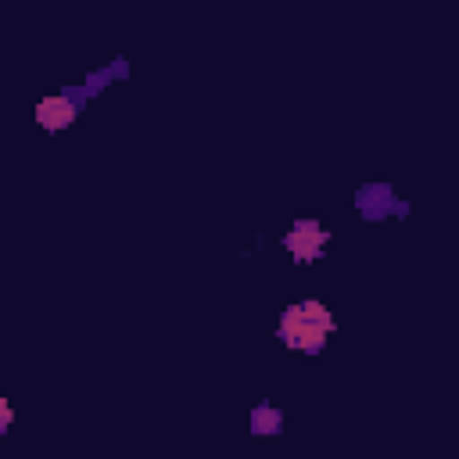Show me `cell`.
Listing matches in <instances>:
<instances>
[{
	"mask_svg": "<svg viewBox=\"0 0 459 459\" xmlns=\"http://www.w3.org/2000/svg\"><path fill=\"white\" fill-rule=\"evenodd\" d=\"M333 333V316H330V308L323 305V301H298V305H287L283 312H280V326H276V337L287 344V348H294V351H308V355H316V351H323V344H326V337Z\"/></svg>",
	"mask_w": 459,
	"mask_h": 459,
	"instance_id": "cell-1",
	"label": "cell"
},
{
	"mask_svg": "<svg viewBox=\"0 0 459 459\" xmlns=\"http://www.w3.org/2000/svg\"><path fill=\"white\" fill-rule=\"evenodd\" d=\"M330 244V230H323L316 219H294V226L283 237V247L294 255L298 265H308L323 255V247Z\"/></svg>",
	"mask_w": 459,
	"mask_h": 459,
	"instance_id": "cell-2",
	"label": "cell"
},
{
	"mask_svg": "<svg viewBox=\"0 0 459 459\" xmlns=\"http://www.w3.org/2000/svg\"><path fill=\"white\" fill-rule=\"evenodd\" d=\"M79 118V93H50L36 104V122L47 133H61Z\"/></svg>",
	"mask_w": 459,
	"mask_h": 459,
	"instance_id": "cell-3",
	"label": "cell"
},
{
	"mask_svg": "<svg viewBox=\"0 0 459 459\" xmlns=\"http://www.w3.org/2000/svg\"><path fill=\"white\" fill-rule=\"evenodd\" d=\"M355 204H359V215L362 219H384L391 212H405V204L394 201V190L387 183H369L355 194Z\"/></svg>",
	"mask_w": 459,
	"mask_h": 459,
	"instance_id": "cell-4",
	"label": "cell"
},
{
	"mask_svg": "<svg viewBox=\"0 0 459 459\" xmlns=\"http://www.w3.org/2000/svg\"><path fill=\"white\" fill-rule=\"evenodd\" d=\"M283 427V412L276 405H255L251 409V434H280Z\"/></svg>",
	"mask_w": 459,
	"mask_h": 459,
	"instance_id": "cell-5",
	"label": "cell"
},
{
	"mask_svg": "<svg viewBox=\"0 0 459 459\" xmlns=\"http://www.w3.org/2000/svg\"><path fill=\"white\" fill-rule=\"evenodd\" d=\"M11 423H14V409H11V402L0 394V434H4Z\"/></svg>",
	"mask_w": 459,
	"mask_h": 459,
	"instance_id": "cell-6",
	"label": "cell"
}]
</instances>
